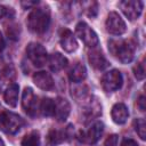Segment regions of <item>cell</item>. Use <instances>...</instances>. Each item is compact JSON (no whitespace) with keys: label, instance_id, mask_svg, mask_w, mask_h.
<instances>
[{"label":"cell","instance_id":"8fae6325","mask_svg":"<svg viewBox=\"0 0 146 146\" xmlns=\"http://www.w3.org/2000/svg\"><path fill=\"white\" fill-rule=\"evenodd\" d=\"M59 41L62 48L67 52H73L78 49V42L75 36L68 29H60L59 31Z\"/></svg>","mask_w":146,"mask_h":146},{"label":"cell","instance_id":"52a82bcc","mask_svg":"<svg viewBox=\"0 0 146 146\" xmlns=\"http://www.w3.org/2000/svg\"><path fill=\"white\" fill-rule=\"evenodd\" d=\"M103 131H104V124H103L100 121H96V122H94V123L88 128V130L80 132L79 139H80L82 143L92 145V144H95V143L98 141V139L100 138Z\"/></svg>","mask_w":146,"mask_h":146},{"label":"cell","instance_id":"4316f807","mask_svg":"<svg viewBox=\"0 0 146 146\" xmlns=\"http://www.w3.org/2000/svg\"><path fill=\"white\" fill-rule=\"evenodd\" d=\"M19 26L17 25H10L7 27V34L9 35V38L11 39H17L19 35Z\"/></svg>","mask_w":146,"mask_h":146},{"label":"cell","instance_id":"2e32d148","mask_svg":"<svg viewBox=\"0 0 146 146\" xmlns=\"http://www.w3.org/2000/svg\"><path fill=\"white\" fill-rule=\"evenodd\" d=\"M48 64L52 72H59L67 65V59L59 52H54L48 57Z\"/></svg>","mask_w":146,"mask_h":146},{"label":"cell","instance_id":"d6a6232c","mask_svg":"<svg viewBox=\"0 0 146 146\" xmlns=\"http://www.w3.org/2000/svg\"><path fill=\"white\" fill-rule=\"evenodd\" d=\"M0 146H5V144H3V141H2L1 138H0Z\"/></svg>","mask_w":146,"mask_h":146},{"label":"cell","instance_id":"f1b7e54d","mask_svg":"<svg viewBox=\"0 0 146 146\" xmlns=\"http://www.w3.org/2000/svg\"><path fill=\"white\" fill-rule=\"evenodd\" d=\"M137 107L139 108L140 112H144L145 111V97L144 96H140L137 100Z\"/></svg>","mask_w":146,"mask_h":146},{"label":"cell","instance_id":"ffe728a7","mask_svg":"<svg viewBox=\"0 0 146 146\" xmlns=\"http://www.w3.org/2000/svg\"><path fill=\"white\" fill-rule=\"evenodd\" d=\"M102 113V107L99 105V103L97 102V99L92 100V98H89L86 103V107H84V115L88 119H92L98 116Z\"/></svg>","mask_w":146,"mask_h":146},{"label":"cell","instance_id":"484cf974","mask_svg":"<svg viewBox=\"0 0 146 146\" xmlns=\"http://www.w3.org/2000/svg\"><path fill=\"white\" fill-rule=\"evenodd\" d=\"M133 73H135V76L138 80H143L145 78V64H144V59H141L139 63H137V65H135Z\"/></svg>","mask_w":146,"mask_h":146},{"label":"cell","instance_id":"3957f363","mask_svg":"<svg viewBox=\"0 0 146 146\" xmlns=\"http://www.w3.org/2000/svg\"><path fill=\"white\" fill-rule=\"evenodd\" d=\"M24 125V120L16 113L2 111L0 113V130L6 133L15 135Z\"/></svg>","mask_w":146,"mask_h":146},{"label":"cell","instance_id":"8992f818","mask_svg":"<svg viewBox=\"0 0 146 146\" xmlns=\"http://www.w3.org/2000/svg\"><path fill=\"white\" fill-rule=\"evenodd\" d=\"M123 82L122 74L117 70H111L106 72L102 78V87L106 92H112L121 88Z\"/></svg>","mask_w":146,"mask_h":146},{"label":"cell","instance_id":"1f68e13d","mask_svg":"<svg viewBox=\"0 0 146 146\" xmlns=\"http://www.w3.org/2000/svg\"><path fill=\"white\" fill-rule=\"evenodd\" d=\"M3 46H5V41H3V36H2V34L0 32V51L3 49Z\"/></svg>","mask_w":146,"mask_h":146},{"label":"cell","instance_id":"7a4b0ae2","mask_svg":"<svg viewBox=\"0 0 146 146\" xmlns=\"http://www.w3.org/2000/svg\"><path fill=\"white\" fill-rule=\"evenodd\" d=\"M108 50L113 57L123 64H128L132 60L135 55V44L130 40H110Z\"/></svg>","mask_w":146,"mask_h":146},{"label":"cell","instance_id":"4fadbf2b","mask_svg":"<svg viewBox=\"0 0 146 146\" xmlns=\"http://www.w3.org/2000/svg\"><path fill=\"white\" fill-rule=\"evenodd\" d=\"M33 82L38 88H40L42 90H50L54 88V80H52L51 75L43 71L34 73Z\"/></svg>","mask_w":146,"mask_h":146},{"label":"cell","instance_id":"7c38bea8","mask_svg":"<svg viewBox=\"0 0 146 146\" xmlns=\"http://www.w3.org/2000/svg\"><path fill=\"white\" fill-rule=\"evenodd\" d=\"M55 111H54V116L57 119V121L62 122V121H65L70 114V111H71V106H70V103L62 98V97H57L55 100Z\"/></svg>","mask_w":146,"mask_h":146},{"label":"cell","instance_id":"4dcf8cb0","mask_svg":"<svg viewBox=\"0 0 146 146\" xmlns=\"http://www.w3.org/2000/svg\"><path fill=\"white\" fill-rule=\"evenodd\" d=\"M39 2L38 1H27V2H22V6L25 8V9H29L30 7H33V6H36Z\"/></svg>","mask_w":146,"mask_h":146},{"label":"cell","instance_id":"30bf717a","mask_svg":"<svg viewBox=\"0 0 146 146\" xmlns=\"http://www.w3.org/2000/svg\"><path fill=\"white\" fill-rule=\"evenodd\" d=\"M123 14L130 19H137L143 11V2L138 0H124L119 3Z\"/></svg>","mask_w":146,"mask_h":146},{"label":"cell","instance_id":"5b68a950","mask_svg":"<svg viewBox=\"0 0 146 146\" xmlns=\"http://www.w3.org/2000/svg\"><path fill=\"white\" fill-rule=\"evenodd\" d=\"M75 33L86 46L94 48L98 44V36H97L96 32L87 23H84V22L78 23L76 27H75Z\"/></svg>","mask_w":146,"mask_h":146},{"label":"cell","instance_id":"7402d4cb","mask_svg":"<svg viewBox=\"0 0 146 146\" xmlns=\"http://www.w3.org/2000/svg\"><path fill=\"white\" fill-rule=\"evenodd\" d=\"M22 146H39L40 145V136L38 131H31L24 136L22 139Z\"/></svg>","mask_w":146,"mask_h":146},{"label":"cell","instance_id":"277c9868","mask_svg":"<svg viewBox=\"0 0 146 146\" xmlns=\"http://www.w3.org/2000/svg\"><path fill=\"white\" fill-rule=\"evenodd\" d=\"M26 55L29 59L32 62V64L36 67H41L46 64L48 60L47 50L43 46L36 42H31L26 47Z\"/></svg>","mask_w":146,"mask_h":146},{"label":"cell","instance_id":"44dd1931","mask_svg":"<svg viewBox=\"0 0 146 146\" xmlns=\"http://www.w3.org/2000/svg\"><path fill=\"white\" fill-rule=\"evenodd\" d=\"M39 111L44 116H54L55 102L51 98H43L39 103Z\"/></svg>","mask_w":146,"mask_h":146},{"label":"cell","instance_id":"d6986e66","mask_svg":"<svg viewBox=\"0 0 146 146\" xmlns=\"http://www.w3.org/2000/svg\"><path fill=\"white\" fill-rule=\"evenodd\" d=\"M3 99L6 102L7 105L11 106V107H15L17 105V99H18V86L16 83H13L10 84L7 90L5 91V95H3Z\"/></svg>","mask_w":146,"mask_h":146},{"label":"cell","instance_id":"d4e9b609","mask_svg":"<svg viewBox=\"0 0 146 146\" xmlns=\"http://www.w3.org/2000/svg\"><path fill=\"white\" fill-rule=\"evenodd\" d=\"M15 16V10L7 6H0V21L13 19Z\"/></svg>","mask_w":146,"mask_h":146},{"label":"cell","instance_id":"603a6c76","mask_svg":"<svg viewBox=\"0 0 146 146\" xmlns=\"http://www.w3.org/2000/svg\"><path fill=\"white\" fill-rule=\"evenodd\" d=\"M133 125H135V130L137 131L138 136L143 140H145L146 139V122H145V119L140 117V119L135 120Z\"/></svg>","mask_w":146,"mask_h":146},{"label":"cell","instance_id":"9c48e42d","mask_svg":"<svg viewBox=\"0 0 146 146\" xmlns=\"http://www.w3.org/2000/svg\"><path fill=\"white\" fill-rule=\"evenodd\" d=\"M22 107L23 110L31 116H34L39 111L38 98L35 97L33 90L31 88H25L22 96Z\"/></svg>","mask_w":146,"mask_h":146},{"label":"cell","instance_id":"6da1fadb","mask_svg":"<svg viewBox=\"0 0 146 146\" xmlns=\"http://www.w3.org/2000/svg\"><path fill=\"white\" fill-rule=\"evenodd\" d=\"M27 27L31 32L41 34L44 33L50 24V11L48 7H35L27 16Z\"/></svg>","mask_w":146,"mask_h":146},{"label":"cell","instance_id":"cb8c5ba5","mask_svg":"<svg viewBox=\"0 0 146 146\" xmlns=\"http://www.w3.org/2000/svg\"><path fill=\"white\" fill-rule=\"evenodd\" d=\"M82 8L84 9L86 14L89 17H95L97 14V2L95 1H88V2H82Z\"/></svg>","mask_w":146,"mask_h":146},{"label":"cell","instance_id":"9a60e30c","mask_svg":"<svg viewBox=\"0 0 146 146\" xmlns=\"http://www.w3.org/2000/svg\"><path fill=\"white\" fill-rule=\"evenodd\" d=\"M111 115H112V119L113 121L116 123V124H123L128 116H129V111L127 108V106L122 103H116L113 107H112V111H111Z\"/></svg>","mask_w":146,"mask_h":146},{"label":"cell","instance_id":"83f0119b","mask_svg":"<svg viewBox=\"0 0 146 146\" xmlns=\"http://www.w3.org/2000/svg\"><path fill=\"white\" fill-rule=\"evenodd\" d=\"M117 140H119V137L116 135H111L105 140L104 146H117Z\"/></svg>","mask_w":146,"mask_h":146},{"label":"cell","instance_id":"5bb4252c","mask_svg":"<svg viewBox=\"0 0 146 146\" xmlns=\"http://www.w3.org/2000/svg\"><path fill=\"white\" fill-rule=\"evenodd\" d=\"M88 60H89L90 65L92 67H95L96 70H103V68L107 67V65H108L105 56L98 49H94L88 52Z\"/></svg>","mask_w":146,"mask_h":146},{"label":"cell","instance_id":"ac0fdd59","mask_svg":"<svg viewBox=\"0 0 146 146\" xmlns=\"http://www.w3.org/2000/svg\"><path fill=\"white\" fill-rule=\"evenodd\" d=\"M67 132L66 130H62V129H50L48 135H47V141L50 146H56L60 143H63L66 139Z\"/></svg>","mask_w":146,"mask_h":146},{"label":"cell","instance_id":"ba28073f","mask_svg":"<svg viewBox=\"0 0 146 146\" xmlns=\"http://www.w3.org/2000/svg\"><path fill=\"white\" fill-rule=\"evenodd\" d=\"M105 26H106V30L113 35H121L127 30L124 21L115 11H112L108 14L105 22Z\"/></svg>","mask_w":146,"mask_h":146},{"label":"cell","instance_id":"f546056e","mask_svg":"<svg viewBox=\"0 0 146 146\" xmlns=\"http://www.w3.org/2000/svg\"><path fill=\"white\" fill-rule=\"evenodd\" d=\"M121 146H138V144L133 139H124L122 141Z\"/></svg>","mask_w":146,"mask_h":146},{"label":"cell","instance_id":"e0dca14e","mask_svg":"<svg viewBox=\"0 0 146 146\" xmlns=\"http://www.w3.org/2000/svg\"><path fill=\"white\" fill-rule=\"evenodd\" d=\"M87 76V70H86V66L81 63H76L74 64L70 72H68V78L72 82H75V83H79V82H82Z\"/></svg>","mask_w":146,"mask_h":146}]
</instances>
